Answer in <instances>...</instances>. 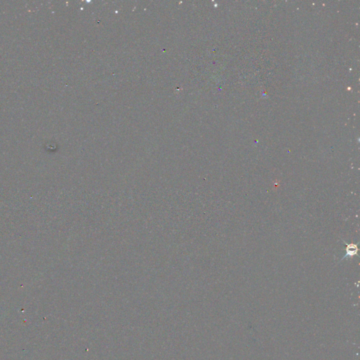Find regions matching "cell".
Instances as JSON below:
<instances>
[{"label": "cell", "mask_w": 360, "mask_h": 360, "mask_svg": "<svg viewBox=\"0 0 360 360\" xmlns=\"http://www.w3.org/2000/svg\"><path fill=\"white\" fill-rule=\"evenodd\" d=\"M357 246L355 244H350V245H347V254L345 255V256L343 258H345L347 257H352L353 255H355L357 254Z\"/></svg>", "instance_id": "cell-1"}]
</instances>
